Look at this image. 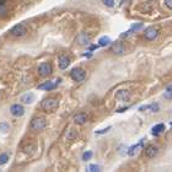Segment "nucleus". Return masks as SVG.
<instances>
[{
    "instance_id": "obj_1",
    "label": "nucleus",
    "mask_w": 172,
    "mask_h": 172,
    "mask_svg": "<svg viewBox=\"0 0 172 172\" xmlns=\"http://www.w3.org/2000/svg\"><path fill=\"white\" fill-rule=\"evenodd\" d=\"M58 104H59L58 100H57V98H53V97H47V98H44V100L42 101V103H41L42 108H43L46 112H52V111L57 110Z\"/></svg>"
},
{
    "instance_id": "obj_2",
    "label": "nucleus",
    "mask_w": 172,
    "mask_h": 172,
    "mask_svg": "<svg viewBox=\"0 0 172 172\" xmlns=\"http://www.w3.org/2000/svg\"><path fill=\"white\" fill-rule=\"evenodd\" d=\"M10 33H11V36H14V37H16V38H20V37L26 36V33H27V30H26V27H25L22 23H17V25H15L14 27L11 29Z\"/></svg>"
},
{
    "instance_id": "obj_3",
    "label": "nucleus",
    "mask_w": 172,
    "mask_h": 172,
    "mask_svg": "<svg viewBox=\"0 0 172 172\" xmlns=\"http://www.w3.org/2000/svg\"><path fill=\"white\" fill-rule=\"evenodd\" d=\"M46 119L43 117H36V118H33L32 119V122H31V128L33 129V130H36V131H38V130H42V129H44L46 128Z\"/></svg>"
},
{
    "instance_id": "obj_4",
    "label": "nucleus",
    "mask_w": 172,
    "mask_h": 172,
    "mask_svg": "<svg viewBox=\"0 0 172 172\" xmlns=\"http://www.w3.org/2000/svg\"><path fill=\"white\" fill-rule=\"evenodd\" d=\"M85 71L81 69V68H74L73 70H71V73H70V76H71V79L73 80H75V81H77V83H80V81H83L84 79H85Z\"/></svg>"
},
{
    "instance_id": "obj_5",
    "label": "nucleus",
    "mask_w": 172,
    "mask_h": 172,
    "mask_svg": "<svg viewBox=\"0 0 172 172\" xmlns=\"http://www.w3.org/2000/svg\"><path fill=\"white\" fill-rule=\"evenodd\" d=\"M52 73V65L49 63H42L38 67V74L41 76H48Z\"/></svg>"
},
{
    "instance_id": "obj_6",
    "label": "nucleus",
    "mask_w": 172,
    "mask_h": 172,
    "mask_svg": "<svg viewBox=\"0 0 172 172\" xmlns=\"http://www.w3.org/2000/svg\"><path fill=\"white\" fill-rule=\"evenodd\" d=\"M112 52L114 54H118V56H123L125 53V47L122 42H116L112 44Z\"/></svg>"
},
{
    "instance_id": "obj_7",
    "label": "nucleus",
    "mask_w": 172,
    "mask_h": 172,
    "mask_svg": "<svg viewBox=\"0 0 172 172\" xmlns=\"http://www.w3.org/2000/svg\"><path fill=\"white\" fill-rule=\"evenodd\" d=\"M143 146H144V139L140 140L138 144L133 145V146H130V148L128 149V155H129V156H135V155L141 150Z\"/></svg>"
},
{
    "instance_id": "obj_8",
    "label": "nucleus",
    "mask_w": 172,
    "mask_h": 172,
    "mask_svg": "<svg viewBox=\"0 0 172 172\" xmlns=\"http://www.w3.org/2000/svg\"><path fill=\"white\" fill-rule=\"evenodd\" d=\"M10 113L14 117H21V116H23L25 111L21 104H12L10 107Z\"/></svg>"
},
{
    "instance_id": "obj_9",
    "label": "nucleus",
    "mask_w": 172,
    "mask_h": 172,
    "mask_svg": "<svg viewBox=\"0 0 172 172\" xmlns=\"http://www.w3.org/2000/svg\"><path fill=\"white\" fill-rule=\"evenodd\" d=\"M157 35H158L157 30L155 27H152V26H151V27H148L146 30H145V33H144L145 38L149 39V41H154V39L157 37Z\"/></svg>"
},
{
    "instance_id": "obj_10",
    "label": "nucleus",
    "mask_w": 172,
    "mask_h": 172,
    "mask_svg": "<svg viewBox=\"0 0 172 172\" xmlns=\"http://www.w3.org/2000/svg\"><path fill=\"white\" fill-rule=\"evenodd\" d=\"M76 42L80 46H89L90 43V37L86 33H80L76 38Z\"/></svg>"
},
{
    "instance_id": "obj_11",
    "label": "nucleus",
    "mask_w": 172,
    "mask_h": 172,
    "mask_svg": "<svg viewBox=\"0 0 172 172\" xmlns=\"http://www.w3.org/2000/svg\"><path fill=\"white\" fill-rule=\"evenodd\" d=\"M157 151H158V149L156 146L150 145V146H148L146 150H145V155H146V157H149V158H152V157H155L157 155Z\"/></svg>"
},
{
    "instance_id": "obj_12",
    "label": "nucleus",
    "mask_w": 172,
    "mask_h": 172,
    "mask_svg": "<svg viewBox=\"0 0 172 172\" xmlns=\"http://www.w3.org/2000/svg\"><path fill=\"white\" fill-rule=\"evenodd\" d=\"M130 97L129 95V91H125V90H122V91H118L116 94V98L119 100V101H128Z\"/></svg>"
},
{
    "instance_id": "obj_13",
    "label": "nucleus",
    "mask_w": 172,
    "mask_h": 172,
    "mask_svg": "<svg viewBox=\"0 0 172 172\" xmlns=\"http://www.w3.org/2000/svg\"><path fill=\"white\" fill-rule=\"evenodd\" d=\"M57 85H58V83L47 81V83H43V84L39 85V86H38V89H39V90H47V91H49V90L56 89V87H57Z\"/></svg>"
},
{
    "instance_id": "obj_14",
    "label": "nucleus",
    "mask_w": 172,
    "mask_h": 172,
    "mask_svg": "<svg viewBox=\"0 0 172 172\" xmlns=\"http://www.w3.org/2000/svg\"><path fill=\"white\" fill-rule=\"evenodd\" d=\"M69 64H70V60H69V58H68L67 56H62V57L59 58V68H60L62 70L67 69V68L69 67Z\"/></svg>"
},
{
    "instance_id": "obj_15",
    "label": "nucleus",
    "mask_w": 172,
    "mask_h": 172,
    "mask_svg": "<svg viewBox=\"0 0 172 172\" xmlns=\"http://www.w3.org/2000/svg\"><path fill=\"white\" fill-rule=\"evenodd\" d=\"M86 114L85 113H77L74 116V122L77 123V124H84L86 122Z\"/></svg>"
},
{
    "instance_id": "obj_16",
    "label": "nucleus",
    "mask_w": 172,
    "mask_h": 172,
    "mask_svg": "<svg viewBox=\"0 0 172 172\" xmlns=\"http://www.w3.org/2000/svg\"><path fill=\"white\" fill-rule=\"evenodd\" d=\"M165 130V124H156L152 129H151V131H152V134L154 135H158V134H160L161 133V131H164Z\"/></svg>"
},
{
    "instance_id": "obj_17",
    "label": "nucleus",
    "mask_w": 172,
    "mask_h": 172,
    "mask_svg": "<svg viewBox=\"0 0 172 172\" xmlns=\"http://www.w3.org/2000/svg\"><path fill=\"white\" fill-rule=\"evenodd\" d=\"M33 98H35V96H33V94H31V92H27V94H25V95L21 97V100H22L25 103H27V104L32 103V102H33Z\"/></svg>"
},
{
    "instance_id": "obj_18",
    "label": "nucleus",
    "mask_w": 172,
    "mask_h": 172,
    "mask_svg": "<svg viewBox=\"0 0 172 172\" xmlns=\"http://www.w3.org/2000/svg\"><path fill=\"white\" fill-rule=\"evenodd\" d=\"M110 43H111V39H110V37H107V36L101 37L100 41H98V46H101V47H106V46H108Z\"/></svg>"
},
{
    "instance_id": "obj_19",
    "label": "nucleus",
    "mask_w": 172,
    "mask_h": 172,
    "mask_svg": "<svg viewBox=\"0 0 172 172\" xmlns=\"http://www.w3.org/2000/svg\"><path fill=\"white\" fill-rule=\"evenodd\" d=\"M6 15V0H0V16Z\"/></svg>"
},
{
    "instance_id": "obj_20",
    "label": "nucleus",
    "mask_w": 172,
    "mask_h": 172,
    "mask_svg": "<svg viewBox=\"0 0 172 172\" xmlns=\"http://www.w3.org/2000/svg\"><path fill=\"white\" fill-rule=\"evenodd\" d=\"M9 161V156L6 154H0V165H5Z\"/></svg>"
},
{
    "instance_id": "obj_21",
    "label": "nucleus",
    "mask_w": 172,
    "mask_h": 172,
    "mask_svg": "<svg viewBox=\"0 0 172 172\" xmlns=\"http://www.w3.org/2000/svg\"><path fill=\"white\" fill-rule=\"evenodd\" d=\"M92 155H94V154H92V151H85L84 155H83V160L84 161H89L90 158L92 157Z\"/></svg>"
},
{
    "instance_id": "obj_22",
    "label": "nucleus",
    "mask_w": 172,
    "mask_h": 172,
    "mask_svg": "<svg viewBox=\"0 0 172 172\" xmlns=\"http://www.w3.org/2000/svg\"><path fill=\"white\" fill-rule=\"evenodd\" d=\"M149 110L151 112H157L158 110H160V106H158L157 103H151V104H149Z\"/></svg>"
},
{
    "instance_id": "obj_23",
    "label": "nucleus",
    "mask_w": 172,
    "mask_h": 172,
    "mask_svg": "<svg viewBox=\"0 0 172 172\" xmlns=\"http://www.w3.org/2000/svg\"><path fill=\"white\" fill-rule=\"evenodd\" d=\"M9 124L8 123H5V122H3V123H0V131H3V133H4V131H8L9 130Z\"/></svg>"
},
{
    "instance_id": "obj_24",
    "label": "nucleus",
    "mask_w": 172,
    "mask_h": 172,
    "mask_svg": "<svg viewBox=\"0 0 172 172\" xmlns=\"http://www.w3.org/2000/svg\"><path fill=\"white\" fill-rule=\"evenodd\" d=\"M140 29H143V23H135V25H133V26H131V29H130V31L131 32H134V31H139Z\"/></svg>"
},
{
    "instance_id": "obj_25",
    "label": "nucleus",
    "mask_w": 172,
    "mask_h": 172,
    "mask_svg": "<svg viewBox=\"0 0 172 172\" xmlns=\"http://www.w3.org/2000/svg\"><path fill=\"white\" fill-rule=\"evenodd\" d=\"M75 137H76V133H75V130H69V133H68V135H67L68 140H71V139H74Z\"/></svg>"
},
{
    "instance_id": "obj_26",
    "label": "nucleus",
    "mask_w": 172,
    "mask_h": 172,
    "mask_svg": "<svg viewBox=\"0 0 172 172\" xmlns=\"http://www.w3.org/2000/svg\"><path fill=\"white\" fill-rule=\"evenodd\" d=\"M87 170H89V171H92V172H97V171H100V166H97V165H91V166H89Z\"/></svg>"
},
{
    "instance_id": "obj_27",
    "label": "nucleus",
    "mask_w": 172,
    "mask_h": 172,
    "mask_svg": "<svg viewBox=\"0 0 172 172\" xmlns=\"http://www.w3.org/2000/svg\"><path fill=\"white\" fill-rule=\"evenodd\" d=\"M104 5H107L108 8H113L114 6V0H103Z\"/></svg>"
},
{
    "instance_id": "obj_28",
    "label": "nucleus",
    "mask_w": 172,
    "mask_h": 172,
    "mask_svg": "<svg viewBox=\"0 0 172 172\" xmlns=\"http://www.w3.org/2000/svg\"><path fill=\"white\" fill-rule=\"evenodd\" d=\"M111 129V127H107L106 129H102V130H97L96 131V134H104V133H107V131Z\"/></svg>"
},
{
    "instance_id": "obj_29",
    "label": "nucleus",
    "mask_w": 172,
    "mask_h": 172,
    "mask_svg": "<svg viewBox=\"0 0 172 172\" xmlns=\"http://www.w3.org/2000/svg\"><path fill=\"white\" fill-rule=\"evenodd\" d=\"M164 97H166V98H172V91H166L165 94H164Z\"/></svg>"
},
{
    "instance_id": "obj_30",
    "label": "nucleus",
    "mask_w": 172,
    "mask_h": 172,
    "mask_svg": "<svg viewBox=\"0 0 172 172\" xmlns=\"http://www.w3.org/2000/svg\"><path fill=\"white\" fill-rule=\"evenodd\" d=\"M165 5L172 10V0H165Z\"/></svg>"
},
{
    "instance_id": "obj_31",
    "label": "nucleus",
    "mask_w": 172,
    "mask_h": 172,
    "mask_svg": "<svg viewBox=\"0 0 172 172\" xmlns=\"http://www.w3.org/2000/svg\"><path fill=\"white\" fill-rule=\"evenodd\" d=\"M166 91H172V85H168V86L166 87Z\"/></svg>"
}]
</instances>
